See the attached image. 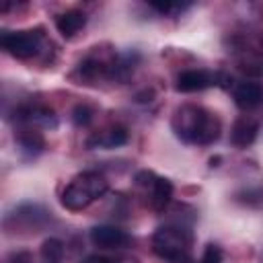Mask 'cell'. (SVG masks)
<instances>
[{"mask_svg": "<svg viewBox=\"0 0 263 263\" xmlns=\"http://www.w3.org/2000/svg\"><path fill=\"white\" fill-rule=\"evenodd\" d=\"M173 129L183 142L205 146L220 138L222 125H220V119L210 111L195 105H183L181 109L175 111Z\"/></svg>", "mask_w": 263, "mask_h": 263, "instance_id": "6da1fadb", "label": "cell"}, {"mask_svg": "<svg viewBox=\"0 0 263 263\" xmlns=\"http://www.w3.org/2000/svg\"><path fill=\"white\" fill-rule=\"evenodd\" d=\"M107 189H109V183L101 173H97V171L80 173L62 191V205L72 212L84 210L95 199L103 197L107 193Z\"/></svg>", "mask_w": 263, "mask_h": 263, "instance_id": "7a4b0ae2", "label": "cell"}, {"mask_svg": "<svg viewBox=\"0 0 263 263\" xmlns=\"http://www.w3.org/2000/svg\"><path fill=\"white\" fill-rule=\"evenodd\" d=\"M191 236L179 226H160L152 236V251L166 261H179L189 257Z\"/></svg>", "mask_w": 263, "mask_h": 263, "instance_id": "3957f363", "label": "cell"}, {"mask_svg": "<svg viewBox=\"0 0 263 263\" xmlns=\"http://www.w3.org/2000/svg\"><path fill=\"white\" fill-rule=\"evenodd\" d=\"M41 39H43V33L39 29L37 31H4L0 43L10 55L18 60H27L41 49Z\"/></svg>", "mask_w": 263, "mask_h": 263, "instance_id": "277c9868", "label": "cell"}, {"mask_svg": "<svg viewBox=\"0 0 263 263\" xmlns=\"http://www.w3.org/2000/svg\"><path fill=\"white\" fill-rule=\"evenodd\" d=\"M90 242L99 249H123L129 236L115 226H95L90 230Z\"/></svg>", "mask_w": 263, "mask_h": 263, "instance_id": "5b68a950", "label": "cell"}, {"mask_svg": "<svg viewBox=\"0 0 263 263\" xmlns=\"http://www.w3.org/2000/svg\"><path fill=\"white\" fill-rule=\"evenodd\" d=\"M212 84H216L214 74H210L205 70H185L177 76L175 88L179 92H197V90H203Z\"/></svg>", "mask_w": 263, "mask_h": 263, "instance_id": "8992f818", "label": "cell"}, {"mask_svg": "<svg viewBox=\"0 0 263 263\" xmlns=\"http://www.w3.org/2000/svg\"><path fill=\"white\" fill-rule=\"evenodd\" d=\"M234 101L240 109H255L263 101V86L259 82H240L234 88Z\"/></svg>", "mask_w": 263, "mask_h": 263, "instance_id": "52a82bcc", "label": "cell"}, {"mask_svg": "<svg viewBox=\"0 0 263 263\" xmlns=\"http://www.w3.org/2000/svg\"><path fill=\"white\" fill-rule=\"evenodd\" d=\"M84 25H86V14L82 10H66L55 18V27L66 39L74 37Z\"/></svg>", "mask_w": 263, "mask_h": 263, "instance_id": "ba28073f", "label": "cell"}, {"mask_svg": "<svg viewBox=\"0 0 263 263\" xmlns=\"http://www.w3.org/2000/svg\"><path fill=\"white\" fill-rule=\"evenodd\" d=\"M257 132H259V125L251 119H238L234 125H232V144L238 146V148H247L255 142L257 138Z\"/></svg>", "mask_w": 263, "mask_h": 263, "instance_id": "9c48e42d", "label": "cell"}, {"mask_svg": "<svg viewBox=\"0 0 263 263\" xmlns=\"http://www.w3.org/2000/svg\"><path fill=\"white\" fill-rule=\"evenodd\" d=\"M127 142V132L123 127H113L109 132H103L101 136H95L88 140V146H101V148H117V146H123Z\"/></svg>", "mask_w": 263, "mask_h": 263, "instance_id": "30bf717a", "label": "cell"}, {"mask_svg": "<svg viewBox=\"0 0 263 263\" xmlns=\"http://www.w3.org/2000/svg\"><path fill=\"white\" fill-rule=\"evenodd\" d=\"M150 193H152V197H150L152 199V208L162 212L168 205L171 197H173V183L168 179H164V177H158L154 187L150 189Z\"/></svg>", "mask_w": 263, "mask_h": 263, "instance_id": "8fae6325", "label": "cell"}, {"mask_svg": "<svg viewBox=\"0 0 263 263\" xmlns=\"http://www.w3.org/2000/svg\"><path fill=\"white\" fill-rule=\"evenodd\" d=\"M41 263H64V242L60 238H45L41 245Z\"/></svg>", "mask_w": 263, "mask_h": 263, "instance_id": "7c38bea8", "label": "cell"}, {"mask_svg": "<svg viewBox=\"0 0 263 263\" xmlns=\"http://www.w3.org/2000/svg\"><path fill=\"white\" fill-rule=\"evenodd\" d=\"M18 142H21V146H23L25 150H29V152H39V150L43 148V138H41V134L35 132V129H25L23 134H18Z\"/></svg>", "mask_w": 263, "mask_h": 263, "instance_id": "4fadbf2b", "label": "cell"}, {"mask_svg": "<svg viewBox=\"0 0 263 263\" xmlns=\"http://www.w3.org/2000/svg\"><path fill=\"white\" fill-rule=\"evenodd\" d=\"M92 119V111L86 107V105H76L74 111H72V121L78 125V127H84L88 125Z\"/></svg>", "mask_w": 263, "mask_h": 263, "instance_id": "5bb4252c", "label": "cell"}, {"mask_svg": "<svg viewBox=\"0 0 263 263\" xmlns=\"http://www.w3.org/2000/svg\"><path fill=\"white\" fill-rule=\"evenodd\" d=\"M199 263H222V251L218 245H208Z\"/></svg>", "mask_w": 263, "mask_h": 263, "instance_id": "9a60e30c", "label": "cell"}, {"mask_svg": "<svg viewBox=\"0 0 263 263\" xmlns=\"http://www.w3.org/2000/svg\"><path fill=\"white\" fill-rule=\"evenodd\" d=\"M156 175L152 173V171H140L138 175H136V183L140 185V187H146V189H152L154 187V183H156Z\"/></svg>", "mask_w": 263, "mask_h": 263, "instance_id": "2e32d148", "label": "cell"}, {"mask_svg": "<svg viewBox=\"0 0 263 263\" xmlns=\"http://www.w3.org/2000/svg\"><path fill=\"white\" fill-rule=\"evenodd\" d=\"M150 6H152V8H156L158 12H164V14H168V12H173V10L183 8L181 4H173V2H150Z\"/></svg>", "mask_w": 263, "mask_h": 263, "instance_id": "e0dca14e", "label": "cell"}, {"mask_svg": "<svg viewBox=\"0 0 263 263\" xmlns=\"http://www.w3.org/2000/svg\"><path fill=\"white\" fill-rule=\"evenodd\" d=\"M82 263H119V259H111V257H103V255H90Z\"/></svg>", "mask_w": 263, "mask_h": 263, "instance_id": "ac0fdd59", "label": "cell"}, {"mask_svg": "<svg viewBox=\"0 0 263 263\" xmlns=\"http://www.w3.org/2000/svg\"><path fill=\"white\" fill-rule=\"evenodd\" d=\"M10 261H14V263H31L29 253H16V255L10 257Z\"/></svg>", "mask_w": 263, "mask_h": 263, "instance_id": "d6986e66", "label": "cell"}]
</instances>
